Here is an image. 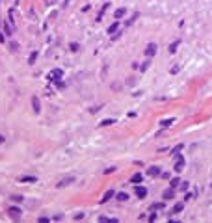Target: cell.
Listing matches in <instances>:
<instances>
[{"label": "cell", "mask_w": 212, "mask_h": 223, "mask_svg": "<svg viewBox=\"0 0 212 223\" xmlns=\"http://www.w3.org/2000/svg\"><path fill=\"white\" fill-rule=\"evenodd\" d=\"M173 158H175V167H173L175 173H180V171L184 169V164H186V162H184V156H183V154H175Z\"/></svg>", "instance_id": "1"}, {"label": "cell", "mask_w": 212, "mask_h": 223, "mask_svg": "<svg viewBox=\"0 0 212 223\" xmlns=\"http://www.w3.org/2000/svg\"><path fill=\"white\" fill-rule=\"evenodd\" d=\"M156 50H158V45H156V43H149L147 47H145V56H147V58H153V56L156 54Z\"/></svg>", "instance_id": "2"}, {"label": "cell", "mask_w": 212, "mask_h": 223, "mask_svg": "<svg viewBox=\"0 0 212 223\" xmlns=\"http://www.w3.org/2000/svg\"><path fill=\"white\" fill-rule=\"evenodd\" d=\"M8 214L13 217V219H19V217H21V214H22V210L19 208V206H9L8 208Z\"/></svg>", "instance_id": "3"}, {"label": "cell", "mask_w": 212, "mask_h": 223, "mask_svg": "<svg viewBox=\"0 0 212 223\" xmlns=\"http://www.w3.org/2000/svg\"><path fill=\"white\" fill-rule=\"evenodd\" d=\"M134 194L140 197V199H143V197H147V188L145 186H140V184H136V188H134Z\"/></svg>", "instance_id": "4"}, {"label": "cell", "mask_w": 212, "mask_h": 223, "mask_svg": "<svg viewBox=\"0 0 212 223\" xmlns=\"http://www.w3.org/2000/svg\"><path fill=\"white\" fill-rule=\"evenodd\" d=\"M62 76H63V71L62 69H54L52 73H50V80H52V82H60Z\"/></svg>", "instance_id": "5"}, {"label": "cell", "mask_w": 212, "mask_h": 223, "mask_svg": "<svg viewBox=\"0 0 212 223\" xmlns=\"http://www.w3.org/2000/svg\"><path fill=\"white\" fill-rule=\"evenodd\" d=\"M147 175L149 177H158V175H162V169H160L158 165H151L147 169Z\"/></svg>", "instance_id": "6"}, {"label": "cell", "mask_w": 212, "mask_h": 223, "mask_svg": "<svg viewBox=\"0 0 212 223\" xmlns=\"http://www.w3.org/2000/svg\"><path fill=\"white\" fill-rule=\"evenodd\" d=\"M32 108H34L35 114H39V112H41V102H39V99L35 97V95L32 97Z\"/></svg>", "instance_id": "7"}, {"label": "cell", "mask_w": 212, "mask_h": 223, "mask_svg": "<svg viewBox=\"0 0 212 223\" xmlns=\"http://www.w3.org/2000/svg\"><path fill=\"white\" fill-rule=\"evenodd\" d=\"M173 197H175V188H171V186H169L168 190H164L162 199H173Z\"/></svg>", "instance_id": "8"}, {"label": "cell", "mask_w": 212, "mask_h": 223, "mask_svg": "<svg viewBox=\"0 0 212 223\" xmlns=\"http://www.w3.org/2000/svg\"><path fill=\"white\" fill-rule=\"evenodd\" d=\"M73 182H74V177H67V179H63V180H60V182H58V188L69 186V184H73Z\"/></svg>", "instance_id": "9"}, {"label": "cell", "mask_w": 212, "mask_h": 223, "mask_svg": "<svg viewBox=\"0 0 212 223\" xmlns=\"http://www.w3.org/2000/svg\"><path fill=\"white\" fill-rule=\"evenodd\" d=\"M114 194H115L114 190H108V191H106V194L102 195V199H100V205H104V203H108V201H110V199L114 197Z\"/></svg>", "instance_id": "10"}, {"label": "cell", "mask_w": 212, "mask_h": 223, "mask_svg": "<svg viewBox=\"0 0 212 223\" xmlns=\"http://www.w3.org/2000/svg\"><path fill=\"white\" fill-rule=\"evenodd\" d=\"M141 180H143V175L141 173H134L132 177H130V184H140Z\"/></svg>", "instance_id": "11"}, {"label": "cell", "mask_w": 212, "mask_h": 223, "mask_svg": "<svg viewBox=\"0 0 212 223\" xmlns=\"http://www.w3.org/2000/svg\"><path fill=\"white\" fill-rule=\"evenodd\" d=\"M117 28H119V21L115 19V22H114V24H110V26H108V34H110V35H114L115 32H117Z\"/></svg>", "instance_id": "12"}, {"label": "cell", "mask_w": 212, "mask_h": 223, "mask_svg": "<svg viewBox=\"0 0 212 223\" xmlns=\"http://www.w3.org/2000/svg\"><path fill=\"white\" fill-rule=\"evenodd\" d=\"M125 13H127V8H119V9H115V13H114V19H117V21H119V19L123 17Z\"/></svg>", "instance_id": "13"}, {"label": "cell", "mask_w": 212, "mask_h": 223, "mask_svg": "<svg viewBox=\"0 0 212 223\" xmlns=\"http://www.w3.org/2000/svg\"><path fill=\"white\" fill-rule=\"evenodd\" d=\"M21 182H37V177H30V175H24V177H21V179H19Z\"/></svg>", "instance_id": "14"}, {"label": "cell", "mask_w": 212, "mask_h": 223, "mask_svg": "<svg viewBox=\"0 0 212 223\" xmlns=\"http://www.w3.org/2000/svg\"><path fill=\"white\" fill-rule=\"evenodd\" d=\"M183 208H184L183 203H177V205L173 206V210H171V214H179V212H183Z\"/></svg>", "instance_id": "15"}, {"label": "cell", "mask_w": 212, "mask_h": 223, "mask_svg": "<svg viewBox=\"0 0 212 223\" xmlns=\"http://www.w3.org/2000/svg\"><path fill=\"white\" fill-rule=\"evenodd\" d=\"M37 54H39L37 50H34V52L30 54V58H28V63H30V65H34V63H35V60H37Z\"/></svg>", "instance_id": "16"}, {"label": "cell", "mask_w": 212, "mask_h": 223, "mask_svg": "<svg viewBox=\"0 0 212 223\" xmlns=\"http://www.w3.org/2000/svg\"><path fill=\"white\" fill-rule=\"evenodd\" d=\"M173 117H169V119H164V121H160V126H162V128H168V126L171 125V123H173Z\"/></svg>", "instance_id": "17"}, {"label": "cell", "mask_w": 212, "mask_h": 223, "mask_svg": "<svg viewBox=\"0 0 212 223\" xmlns=\"http://www.w3.org/2000/svg\"><path fill=\"white\" fill-rule=\"evenodd\" d=\"M117 201H128V194H127V191H119V194H117Z\"/></svg>", "instance_id": "18"}, {"label": "cell", "mask_w": 212, "mask_h": 223, "mask_svg": "<svg viewBox=\"0 0 212 223\" xmlns=\"http://www.w3.org/2000/svg\"><path fill=\"white\" fill-rule=\"evenodd\" d=\"M179 45H180V41H175V43H171L169 45V54H173V52H177V47H179Z\"/></svg>", "instance_id": "19"}, {"label": "cell", "mask_w": 212, "mask_h": 223, "mask_svg": "<svg viewBox=\"0 0 212 223\" xmlns=\"http://www.w3.org/2000/svg\"><path fill=\"white\" fill-rule=\"evenodd\" d=\"M164 208V203H153L151 205V210H162Z\"/></svg>", "instance_id": "20"}, {"label": "cell", "mask_w": 212, "mask_h": 223, "mask_svg": "<svg viewBox=\"0 0 212 223\" xmlns=\"http://www.w3.org/2000/svg\"><path fill=\"white\" fill-rule=\"evenodd\" d=\"M114 123H115V119H104V121H100V126H110Z\"/></svg>", "instance_id": "21"}, {"label": "cell", "mask_w": 212, "mask_h": 223, "mask_svg": "<svg viewBox=\"0 0 212 223\" xmlns=\"http://www.w3.org/2000/svg\"><path fill=\"white\" fill-rule=\"evenodd\" d=\"M4 30H6L8 35H13V28L9 26V22H4Z\"/></svg>", "instance_id": "22"}, {"label": "cell", "mask_w": 212, "mask_h": 223, "mask_svg": "<svg viewBox=\"0 0 212 223\" xmlns=\"http://www.w3.org/2000/svg\"><path fill=\"white\" fill-rule=\"evenodd\" d=\"M180 184V180H179V177H175V179H171V182H169V186L171 188H177V186Z\"/></svg>", "instance_id": "23"}, {"label": "cell", "mask_w": 212, "mask_h": 223, "mask_svg": "<svg viewBox=\"0 0 212 223\" xmlns=\"http://www.w3.org/2000/svg\"><path fill=\"white\" fill-rule=\"evenodd\" d=\"M69 48H71V50H73V52H78V48H80V45H78V43H71V45H69Z\"/></svg>", "instance_id": "24"}, {"label": "cell", "mask_w": 212, "mask_h": 223, "mask_svg": "<svg viewBox=\"0 0 212 223\" xmlns=\"http://www.w3.org/2000/svg\"><path fill=\"white\" fill-rule=\"evenodd\" d=\"M188 188H190V182H180V190L183 191H186Z\"/></svg>", "instance_id": "25"}, {"label": "cell", "mask_w": 212, "mask_h": 223, "mask_svg": "<svg viewBox=\"0 0 212 223\" xmlns=\"http://www.w3.org/2000/svg\"><path fill=\"white\" fill-rule=\"evenodd\" d=\"M149 65H151L149 62H143V65H141V67H140V69H141V73H145V71L149 69Z\"/></svg>", "instance_id": "26"}, {"label": "cell", "mask_w": 212, "mask_h": 223, "mask_svg": "<svg viewBox=\"0 0 212 223\" xmlns=\"http://www.w3.org/2000/svg\"><path fill=\"white\" fill-rule=\"evenodd\" d=\"M115 171V165L114 167H108V169H104V175H110V173H114Z\"/></svg>", "instance_id": "27"}, {"label": "cell", "mask_w": 212, "mask_h": 223, "mask_svg": "<svg viewBox=\"0 0 212 223\" xmlns=\"http://www.w3.org/2000/svg\"><path fill=\"white\" fill-rule=\"evenodd\" d=\"M11 199H13L15 203H21V201L24 199V197H21V195H13V197H11Z\"/></svg>", "instance_id": "28"}, {"label": "cell", "mask_w": 212, "mask_h": 223, "mask_svg": "<svg viewBox=\"0 0 212 223\" xmlns=\"http://www.w3.org/2000/svg\"><path fill=\"white\" fill-rule=\"evenodd\" d=\"M9 47H11V48H13V52H15V50H19V45H17V43H15V41H11V43H9Z\"/></svg>", "instance_id": "29"}, {"label": "cell", "mask_w": 212, "mask_h": 223, "mask_svg": "<svg viewBox=\"0 0 212 223\" xmlns=\"http://www.w3.org/2000/svg\"><path fill=\"white\" fill-rule=\"evenodd\" d=\"M4 41H6V39H4V34L0 32V43H4Z\"/></svg>", "instance_id": "30"}, {"label": "cell", "mask_w": 212, "mask_h": 223, "mask_svg": "<svg viewBox=\"0 0 212 223\" xmlns=\"http://www.w3.org/2000/svg\"><path fill=\"white\" fill-rule=\"evenodd\" d=\"M4 141H6V138H4V136L0 134V143H4Z\"/></svg>", "instance_id": "31"}]
</instances>
